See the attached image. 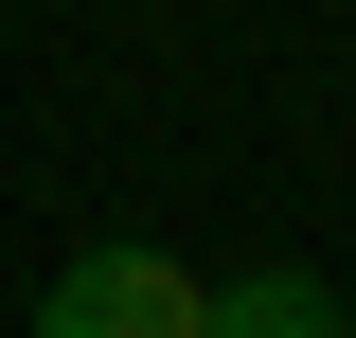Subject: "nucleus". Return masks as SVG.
<instances>
[{
    "label": "nucleus",
    "instance_id": "nucleus-1",
    "mask_svg": "<svg viewBox=\"0 0 356 338\" xmlns=\"http://www.w3.org/2000/svg\"><path fill=\"white\" fill-rule=\"evenodd\" d=\"M36 338H196V267L178 250H72L36 285Z\"/></svg>",
    "mask_w": 356,
    "mask_h": 338
},
{
    "label": "nucleus",
    "instance_id": "nucleus-2",
    "mask_svg": "<svg viewBox=\"0 0 356 338\" xmlns=\"http://www.w3.org/2000/svg\"><path fill=\"white\" fill-rule=\"evenodd\" d=\"M196 338H356V321L321 267H232V285H196Z\"/></svg>",
    "mask_w": 356,
    "mask_h": 338
}]
</instances>
